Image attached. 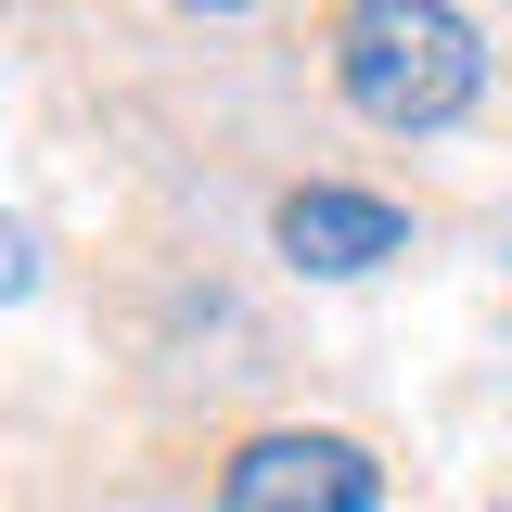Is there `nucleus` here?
Listing matches in <instances>:
<instances>
[{
	"mask_svg": "<svg viewBox=\"0 0 512 512\" xmlns=\"http://www.w3.org/2000/svg\"><path fill=\"white\" fill-rule=\"evenodd\" d=\"M333 90L372 128H461L487 90V39L448 13V0H346L333 13Z\"/></svg>",
	"mask_w": 512,
	"mask_h": 512,
	"instance_id": "1",
	"label": "nucleus"
},
{
	"mask_svg": "<svg viewBox=\"0 0 512 512\" xmlns=\"http://www.w3.org/2000/svg\"><path fill=\"white\" fill-rule=\"evenodd\" d=\"M372 500H384V461L333 423H282L218 461V512H372Z\"/></svg>",
	"mask_w": 512,
	"mask_h": 512,
	"instance_id": "2",
	"label": "nucleus"
},
{
	"mask_svg": "<svg viewBox=\"0 0 512 512\" xmlns=\"http://www.w3.org/2000/svg\"><path fill=\"white\" fill-rule=\"evenodd\" d=\"M269 244L295 256L308 282H359V269H384V256H410V218H397L384 192H346V180H295L282 205H269Z\"/></svg>",
	"mask_w": 512,
	"mask_h": 512,
	"instance_id": "3",
	"label": "nucleus"
},
{
	"mask_svg": "<svg viewBox=\"0 0 512 512\" xmlns=\"http://www.w3.org/2000/svg\"><path fill=\"white\" fill-rule=\"evenodd\" d=\"M192 13H244V0H192Z\"/></svg>",
	"mask_w": 512,
	"mask_h": 512,
	"instance_id": "4",
	"label": "nucleus"
}]
</instances>
